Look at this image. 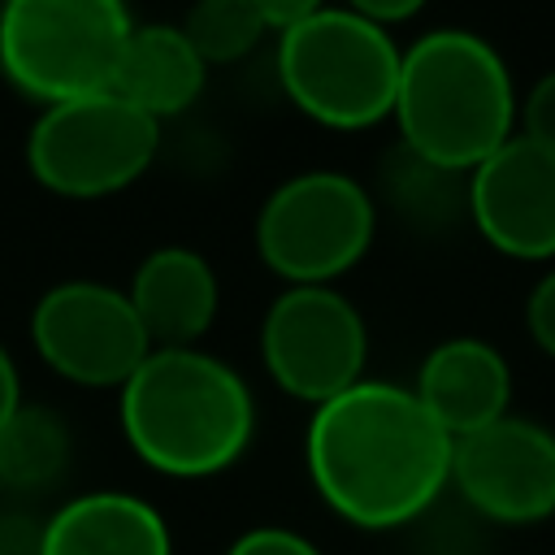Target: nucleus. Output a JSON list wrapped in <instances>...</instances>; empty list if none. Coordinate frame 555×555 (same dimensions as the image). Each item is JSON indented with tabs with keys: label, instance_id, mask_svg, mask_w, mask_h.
<instances>
[{
	"label": "nucleus",
	"instance_id": "nucleus-1",
	"mask_svg": "<svg viewBox=\"0 0 555 555\" xmlns=\"http://www.w3.org/2000/svg\"><path fill=\"white\" fill-rule=\"evenodd\" d=\"M451 447L412 386L360 377L312 408L304 464L334 516L356 529H399L451 486Z\"/></svg>",
	"mask_w": 555,
	"mask_h": 555
},
{
	"label": "nucleus",
	"instance_id": "nucleus-2",
	"mask_svg": "<svg viewBox=\"0 0 555 555\" xmlns=\"http://www.w3.org/2000/svg\"><path fill=\"white\" fill-rule=\"evenodd\" d=\"M117 421L152 473L195 481L247 451L256 399L225 360L199 347H152L121 386Z\"/></svg>",
	"mask_w": 555,
	"mask_h": 555
},
{
	"label": "nucleus",
	"instance_id": "nucleus-3",
	"mask_svg": "<svg viewBox=\"0 0 555 555\" xmlns=\"http://www.w3.org/2000/svg\"><path fill=\"white\" fill-rule=\"evenodd\" d=\"M516 108L520 91L490 39L438 26L403 48L390 121L399 126V143L421 160L473 173L516 134Z\"/></svg>",
	"mask_w": 555,
	"mask_h": 555
},
{
	"label": "nucleus",
	"instance_id": "nucleus-4",
	"mask_svg": "<svg viewBox=\"0 0 555 555\" xmlns=\"http://www.w3.org/2000/svg\"><path fill=\"white\" fill-rule=\"evenodd\" d=\"M403 48L386 26L343 9H317L278 35L286 100L325 130H373L390 117Z\"/></svg>",
	"mask_w": 555,
	"mask_h": 555
},
{
	"label": "nucleus",
	"instance_id": "nucleus-5",
	"mask_svg": "<svg viewBox=\"0 0 555 555\" xmlns=\"http://www.w3.org/2000/svg\"><path fill=\"white\" fill-rule=\"evenodd\" d=\"M134 17L126 0H0V74L35 104L113 87Z\"/></svg>",
	"mask_w": 555,
	"mask_h": 555
},
{
	"label": "nucleus",
	"instance_id": "nucleus-6",
	"mask_svg": "<svg viewBox=\"0 0 555 555\" xmlns=\"http://www.w3.org/2000/svg\"><path fill=\"white\" fill-rule=\"evenodd\" d=\"M377 234V199L338 169H308L278 182L256 212V251L286 286H334Z\"/></svg>",
	"mask_w": 555,
	"mask_h": 555
},
{
	"label": "nucleus",
	"instance_id": "nucleus-7",
	"mask_svg": "<svg viewBox=\"0 0 555 555\" xmlns=\"http://www.w3.org/2000/svg\"><path fill=\"white\" fill-rule=\"evenodd\" d=\"M160 121L113 91L48 104L26 134V169L61 199H104L147 173Z\"/></svg>",
	"mask_w": 555,
	"mask_h": 555
},
{
	"label": "nucleus",
	"instance_id": "nucleus-8",
	"mask_svg": "<svg viewBox=\"0 0 555 555\" xmlns=\"http://www.w3.org/2000/svg\"><path fill=\"white\" fill-rule=\"evenodd\" d=\"M264 373L304 403H325L364 377L369 325L334 286H286L260 321Z\"/></svg>",
	"mask_w": 555,
	"mask_h": 555
},
{
	"label": "nucleus",
	"instance_id": "nucleus-9",
	"mask_svg": "<svg viewBox=\"0 0 555 555\" xmlns=\"http://www.w3.org/2000/svg\"><path fill=\"white\" fill-rule=\"evenodd\" d=\"M30 343L56 377L91 390H121L152 351L130 295L91 278L56 282L39 295L30 312Z\"/></svg>",
	"mask_w": 555,
	"mask_h": 555
},
{
	"label": "nucleus",
	"instance_id": "nucleus-10",
	"mask_svg": "<svg viewBox=\"0 0 555 555\" xmlns=\"http://www.w3.org/2000/svg\"><path fill=\"white\" fill-rule=\"evenodd\" d=\"M451 486L494 525H542L555 516V429L499 416L451 447Z\"/></svg>",
	"mask_w": 555,
	"mask_h": 555
},
{
	"label": "nucleus",
	"instance_id": "nucleus-11",
	"mask_svg": "<svg viewBox=\"0 0 555 555\" xmlns=\"http://www.w3.org/2000/svg\"><path fill=\"white\" fill-rule=\"evenodd\" d=\"M468 221L507 260H555V152L516 130L468 173Z\"/></svg>",
	"mask_w": 555,
	"mask_h": 555
},
{
	"label": "nucleus",
	"instance_id": "nucleus-12",
	"mask_svg": "<svg viewBox=\"0 0 555 555\" xmlns=\"http://www.w3.org/2000/svg\"><path fill=\"white\" fill-rule=\"evenodd\" d=\"M412 390L425 412L460 438L512 412V364L494 343L455 334L421 360Z\"/></svg>",
	"mask_w": 555,
	"mask_h": 555
},
{
	"label": "nucleus",
	"instance_id": "nucleus-13",
	"mask_svg": "<svg viewBox=\"0 0 555 555\" xmlns=\"http://www.w3.org/2000/svg\"><path fill=\"white\" fill-rule=\"evenodd\" d=\"M152 347H195L221 304V286L212 264L195 247H156L139 260L130 286H126Z\"/></svg>",
	"mask_w": 555,
	"mask_h": 555
},
{
	"label": "nucleus",
	"instance_id": "nucleus-14",
	"mask_svg": "<svg viewBox=\"0 0 555 555\" xmlns=\"http://www.w3.org/2000/svg\"><path fill=\"white\" fill-rule=\"evenodd\" d=\"M39 555H173V538L147 499L91 490L43 520Z\"/></svg>",
	"mask_w": 555,
	"mask_h": 555
},
{
	"label": "nucleus",
	"instance_id": "nucleus-15",
	"mask_svg": "<svg viewBox=\"0 0 555 555\" xmlns=\"http://www.w3.org/2000/svg\"><path fill=\"white\" fill-rule=\"evenodd\" d=\"M204 78H208V65L199 61V52L182 35V26L134 22L108 91L121 95L126 104H134L139 113L165 121V117L186 113L199 100Z\"/></svg>",
	"mask_w": 555,
	"mask_h": 555
},
{
	"label": "nucleus",
	"instance_id": "nucleus-16",
	"mask_svg": "<svg viewBox=\"0 0 555 555\" xmlns=\"http://www.w3.org/2000/svg\"><path fill=\"white\" fill-rule=\"evenodd\" d=\"M74 455L69 425L43 408V403H22L4 425H0V486L17 494L48 490Z\"/></svg>",
	"mask_w": 555,
	"mask_h": 555
},
{
	"label": "nucleus",
	"instance_id": "nucleus-17",
	"mask_svg": "<svg viewBox=\"0 0 555 555\" xmlns=\"http://www.w3.org/2000/svg\"><path fill=\"white\" fill-rule=\"evenodd\" d=\"M382 191L390 208L412 225H447L455 212L468 217V173L438 169L416 152H408L403 143L390 152L382 169Z\"/></svg>",
	"mask_w": 555,
	"mask_h": 555
},
{
	"label": "nucleus",
	"instance_id": "nucleus-18",
	"mask_svg": "<svg viewBox=\"0 0 555 555\" xmlns=\"http://www.w3.org/2000/svg\"><path fill=\"white\" fill-rule=\"evenodd\" d=\"M182 35L199 52V61L212 69V65H234L251 56L269 35V26L251 0H195L182 17Z\"/></svg>",
	"mask_w": 555,
	"mask_h": 555
},
{
	"label": "nucleus",
	"instance_id": "nucleus-19",
	"mask_svg": "<svg viewBox=\"0 0 555 555\" xmlns=\"http://www.w3.org/2000/svg\"><path fill=\"white\" fill-rule=\"evenodd\" d=\"M516 130L542 147L555 152V69H546L525 95H520V108H516Z\"/></svg>",
	"mask_w": 555,
	"mask_h": 555
},
{
	"label": "nucleus",
	"instance_id": "nucleus-20",
	"mask_svg": "<svg viewBox=\"0 0 555 555\" xmlns=\"http://www.w3.org/2000/svg\"><path fill=\"white\" fill-rule=\"evenodd\" d=\"M525 330H529L533 347L555 360V264L529 286V299H525Z\"/></svg>",
	"mask_w": 555,
	"mask_h": 555
},
{
	"label": "nucleus",
	"instance_id": "nucleus-21",
	"mask_svg": "<svg viewBox=\"0 0 555 555\" xmlns=\"http://www.w3.org/2000/svg\"><path fill=\"white\" fill-rule=\"evenodd\" d=\"M225 555H325L321 546H312L304 533L295 529H278V525H260V529H247L230 542Z\"/></svg>",
	"mask_w": 555,
	"mask_h": 555
},
{
	"label": "nucleus",
	"instance_id": "nucleus-22",
	"mask_svg": "<svg viewBox=\"0 0 555 555\" xmlns=\"http://www.w3.org/2000/svg\"><path fill=\"white\" fill-rule=\"evenodd\" d=\"M39 533L43 525H35L22 512H0V555H39Z\"/></svg>",
	"mask_w": 555,
	"mask_h": 555
},
{
	"label": "nucleus",
	"instance_id": "nucleus-23",
	"mask_svg": "<svg viewBox=\"0 0 555 555\" xmlns=\"http://www.w3.org/2000/svg\"><path fill=\"white\" fill-rule=\"evenodd\" d=\"M351 13H360V17H369V22H377V26H399V22H408V17H416L429 0H343Z\"/></svg>",
	"mask_w": 555,
	"mask_h": 555
},
{
	"label": "nucleus",
	"instance_id": "nucleus-24",
	"mask_svg": "<svg viewBox=\"0 0 555 555\" xmlns=\"http://www.w3.org/2000/svg\"><path fill=\"white\" fill-rule=\"evenodd\" d=\"M256 4V13L264 17V26L269 30H286V26H295V22H304L308 13H317V9H325V0H251Z\"/></svg>",
	"mask_w": 555,
	"mask_h": 555
},
{
	"label": "nucleus",
	"instance_id": "nucleus-25",
	"mask_svg": "<svg viewBox=\"0 0 555 555\" xmlns=\"http://www.w3.org/2000/svg\"><path fill=\"white\" fill-rule=\"evenodd\" d=\"M22 408V377H17V364L13 356L0 347V425Z\"/></svg>",
	"mask_w": 555,
	"mask_h": 555
}]
</instances>
